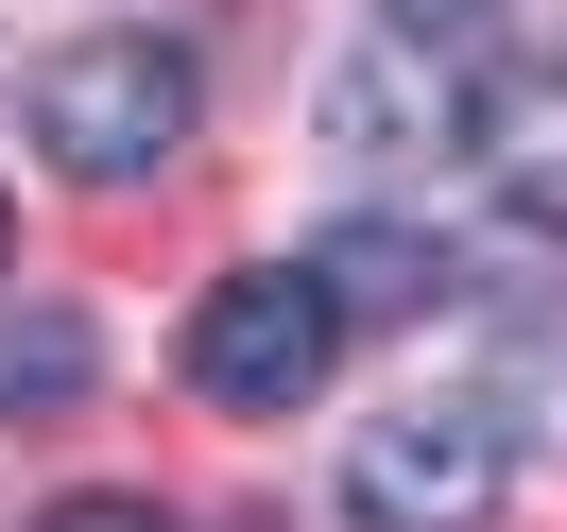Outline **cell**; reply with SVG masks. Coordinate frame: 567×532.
<instances>
[{
  "label": "cell",
  "instance_id": "cell-1",
  "mask_svg": "<svg viewBox=\"0 0 567 532\" xmlns=\"http://www.w3.org/2000/svg\"><path fill=\"white\" fill-rule=\"evenodd\" d=\"M189 121H207V86H189L173 35H70L35 70V155H70L86 189H138L189 155Z\"/></svg>",
  "mask_w": 567,
  "mask_h": 532
},
{
  "label": "cell",
  "instance_id": "cell-3",
  "mask_svg": "<svg viewBox=\"0 0 567 532\" xmlns=\"http://www.w3.org/2000/svg\"><path fill=\"white\" fill-rule=\"evenodd\" d=\"M327 361H344V292L310 258H258L189 310V395H224V413H292V395H327Z\"/></svg>",
  "mask_w": 567,
  "mask_h": 532
},
{
  "label": "cell",
  "instance_id": "cell-8",
  "mask_svg": "<svg viewBox=\"0 0 567 532\" xmlns=\"http://www.w3.org/2000/svg\"><path fill=\"white\" fill-rule=\"evenodd\" d=\"M35 532H173L155 498H70V515H35Z\"/></svg>",
  "mask_w": 567,
  "mask_h": 532
},
{
  "label": "cell",
  "instance_id": "cell-9",
  "mask_svg": "<svg viewBox=\"0 0 567 532\" xmlns=\"http://www.w3.org/2000/svg\"><path fill=\"white\" fill-rule=\"evenodd\" d=\"M0 258H18V207H0Z\"/></svg>",
  "mask_w": 567,
  "mask_h": 532
},
{
  "label": "cell",
  "instance_id": "cell-2",
  "mask_svg": "<svg viewBox=\"0 0 567 532\" xmlns=\"http://www.w3.org/2000/svg\"><path fill=\"white\" fill-rule=\"evenodd\" d=\"M498 498H516V429L482 395H413V413H379L344 447V515L361 532H482Z\"/></svg>",
  "mask_w": 567,
  "mask_h": 532
},
{
  "label": "cell",
  "instance_id": "cell-6",
  "mask_svg": "<svg viewBox=\"0 0 567 532\" xmlns=\"http://www.w3.org/2000/svg\"><path fill=\"white\" fill-rule=\"evenodd\" d=\"M104 378V344H86V310H0V413H70V395Z\"/></svg>",
  "mask_w": 567,
  "mask_h": 532
},
{
  "label": "cell",
  "instance_id": "cell-7",
  "mask_svg": "<svg viewBox=\"0 0 567 532\" xmlns=\"http://www.w3.org/2000/svg\"><path fill=\"white\" fill-rule=\"evenodd\" d=\"M395 35L413 52H498V18H516V0H379Z\"/></svg>",
  "mask_w": 567,
  "mask_h": 532
},
{
  "label": "cell",
  "instance_id": "cell-4",
  "mask_svg": "<svg viewBox=\"0 0 567 532\" xmlns=\"http://www.w3.org/2000/svg\"><path fill=\"white\" fill-rule=\"evenodd\" d=\"M447 155L498 189V207L550 223L567 207V52H482V70L447 86Z\"/></svg>",
  "mask_w": 567,
  "mask_h": 532
},
{
  "label": "cell",
  "instance_id": "cell-5",
  "mask_svg": "<svg viewBox=\"0 0 567 532\" xmlns=\"http://www.w3.org/2000/svg\"><path fill=\"white\" fill-rule=\"evenodd\" d=\"M310 275L344 292V310H447V241H430V223H344Z\"/></svg>",
  "mask_w": 567,
  "mask_h": 532
}]
</instances>
